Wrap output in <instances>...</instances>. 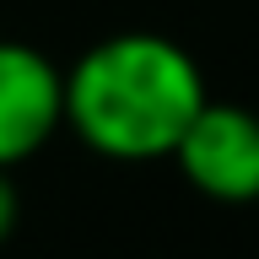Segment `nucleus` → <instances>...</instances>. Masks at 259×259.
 <instances>
[{"label":"nucleus","mask_w":259,"mask_h":259,"mask_svg":"<svg viewBox=\"0 0 259 259\" xmlns=\"http://www.w3.org/2000/svg\"><path fill=\"white\" fill-rule=\"evenodd\" d=\"M205 97V76L178 38L108 32L65 70V130L108 162H162Z\"/></svg>","instance_id":"nucleus-1"},{"label":"nucleus","mask_w":259,"mask_h":259,"mask_svg":"<svg viewBox=\"0 0 259 259\" xmlns=\"http://www.w3.org/2000/svg\"><path fill=\"white\" fill-rule=\"evenodd\" d=\"M173 162L194 194H205L216 205H254L259 200V113L243 103L205 97V108L184 130Z\"/></svg>","instance_id":"nucleus-2"},{"label":"nucleus","mask_w":259,"mask_h":259,"mask_svg":"<svg viewBox=\"0 0 259 259\" xmlns=\"http://www.w3.org/2000/svg\"><path fill=\"white\" fill-rule=\"evenodd\" d=\"M65 130V70L44 49L0 38V167L11 173Z\"/></svg>","instance_id":"nucleus-3"},{"label":"nucleus","mask_w":259,"mask_h":259,"mask_svg":"<svg viewBox=\"0 0 259 259\" xmlns=\"http://www.w3.org/2000/svg\"><path fill=\"white\" fill-rule=\"evenodd\" d=\"M16 222H22V194H16V184H11V173L0 167V243L16 232Z\"/></svg>","instance_id":"nucleus-4"}]
</instances>
